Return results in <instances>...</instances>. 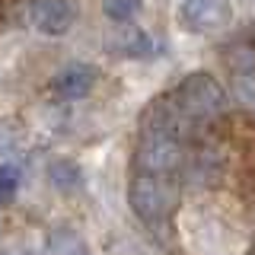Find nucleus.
I'll list each match as a JSON object with an SVG mask.
<instances>
[{
    "label": "nucleus",
    "mask_w": 255,
    "mask_h": 255,
    "mask_svg": "<svg viewBox=\"0 0 255 255\" xmlns=\"http://www.w3.org/2000/svg\"><path fill=\"white\" fill-rule=\"evenodd\" d=\"M166 99H169L185 118H191L198 128L214 122V118H220L223 112H227V106H230V96L223 90V83L214 74H207V70L188 74Z\"/></svg>",
    "instance_id": "f257e3e1"
},
{
    "label": "nucleus",
    "mask_w": 255,
    "mask_h": 255,
    "mask_svg": "<svg viewBox=\"0 0 255 255\" xmlns=\"http://www.w3.org/2000/svg\"><path fill=\"white\" fill-rule=\"evenodd\" d=\"M128 204H131L134 217L140 223H147L150 230L163 227V223L172 217L175 204H179V185H175L172 179L134 172L131 185H128Z\"/></svg>",
    "instance_id": "f03ea898"
},
{
    "label": "nucleus",
    "mask_w": 255,
    "mask_h": 255,
    "mask_svg": "<svg viewBox=\"0 0 255 255\" xmlns=\"http://www.w3.org/2000/svg\"><path fill=\"white\" fill-rule=\"evenodd\" d=\"M185 159V143L166 137V134H143L134 150V169L140 175H159V179H172L182 169Z\"/></svg>",
    "instance_id": "7ed1b4c3"
},
{
    "label": "nucleus",
    "mask_w": 255,
    "mask_h": 255,
    "mask_svg": "<svg viewBox=\"0 0 255 255\" xmlns=\"http://www.w3.org/2000/svg\"><path fill=\"white\" fill-rule=\"evenodd\" d=\"M175 19L191 35H211L233 22V6L230 0H179Z\"/></svg>",
    "instance_id": "20e7f679"
},
{
    "label": "nucleus",
    "mask_w": 255,
    "mask_h": 255,
    "mask_svg": "<svg viewBox=\"0 0 255 255\" xmlns=\"http://www.w3.org/2000/svg\"><path fill=\"white\" fill-rule=\"evenodd\" d=\"M223 169H227V156H223L220 147H214V143H204V147L191 150V153H185V159H182V179L188 182V185H214V182L223 175Z\"/></svg>",
    "instance_id": "39448f33"
},
{
    "label": "nucleus",
    "mask_w": 255,
    "mask_h": 255,
    "mask_svg": "<svg viewBox=\"0 0 255 255\" xmlns=\"http://www.w3.org/2000/svg\"><path fill=\"white\" fill-rule=\"evenodd\" d=\"M77 22V0H35L32 26L48 38H61Z\"/></svg>",
    "instance_id": "423d86ee"
},
{
    "label": "nucleus",
    "mask_w": 255,
    "mask_h": 255,
    "mask_svg": "<svg viewBox=\"0 0 255 255\" xmlns=\"http://www.w3.org/2000/svg\"><path fill=\"white\" fill-rule=\"evenodd\" d=\"M96 67H90V64H64V67L58 70V74L51 77V93L58 96V99H67V102H74V99H83V96H90L93 93V86H96Z\"/></svg>",
    "instance_id": "0eeeda50"
},
{
    "label": "nucleus",
    "mask_w": 255,
    "mask_h": 255,
    "mask_svg": "<svg viewBox=\"0 0 255 255\" xmlns=\"http://www.w3.org/2000/svg\"><path fill=\"white\" fill-rule=\"evenodd\" d=\"M109 48L122 58H153V54H159V42L137 26H122L109 38Z\"/></svg>",
    "instance_id": "6e6552de"
},
{
    "label": "nucleus",
    "mask_w": 255,
    "mask_h": 255,
    "mask_svg": "<svg viewBox=\"0 0 255 255\" xmlns=\"http://www.w3.org/2000/svg\"><path fill=\"white\" fill-rule=\"evenodd\" d=\"M45 249H48V255H93L90 243L74 227H54L45 239Z\"/></svg>",
    "instance_id": "1a4fd4ad"
},
{
    "label": "nucleus",
    "mask_w": 255,
    "mask_h": 255,
    "mask_svg": "<svg viewBox=\"0 0 255 255\" xmlns=\"http://www.w3.org/2000/svg\"><path fill=\"white\" fill-rule=\"evenodd\" d=\"M48 179H51V185L61 191V195H74L86 185L83 179V169H80L77 159H54L51 166H48Z\"/></svg>",
    "instance_id": "9d476101"
},
{
    "label": "nucleus",
    "mask_w": 255,
    "mask_h": 255,
    "mask_svg": "<svg viewBox=\"0 0 255 255\" xmlns=\"http://www.w3.org/2000/svg\"><path fill=\"white\" fill-rule=\"evenodd\" d=\"M140 10H143V0H102V13L118 26L131 22Z\"/></svg>",
    "instance_id": "9b49d317"
},
{
    "label": "nucleus",
    "mask_w": 255,
    "mask_h": 255,
    "mask_svg": "<svg viewBox=\"0 0 255 255\" xmlns=\"http://www.w3.org/2000/svg\"><path fill=\"white\" fill-rule=\"evenodd\" d=\"M22 143V122L19 118H0V156L13 153Z\"/></svg>",
    "instance_id": "f8f14e48"
},
{
    "label": "nucleus",
    "mask_w": 255,
    "mask_h": 255,
    "mask_svg": "<svg viewBox=\"0 0 255 255\" xmlns=\"http://www.w3.org/2000/svg\"><path fill=\"white\" fill-rule=\"evenodd\" d=\"M233 96L246 112H255V74H236Z\"/></svg>",
    "instance_id": "ddd939ff"
},
{
    "label": "nucleus",
    "mask_w": 255,
    "mask_h": 255,
    "mask_svg": "<svg viewBox=\"0 0 255 255\" xmlns=\"http://www.w3.org/2000/svg\"><path fill=\"white\" fill-rule=\"evenodd\" d=\"M19 188V166L16 163H3L0 166V207H3Z\"/></svg>",
    "instance_id": "4468645a"
},
{
    "label": "nucleus",
    "mask_w": 255,
    "mask_h": 255,
    "mask_svg": "<svg viewBox=\"0 0 255 255\" xmlns=\"http://www.w3.org/2000/svg\"><path fill=\"white\" fill-rule=\"evenodd\" d=\"M3 255H38V252H32V249H13V252H3Z\"/></svg>",
    "instance_id": "2eb2a0df"
}]
</instances>
